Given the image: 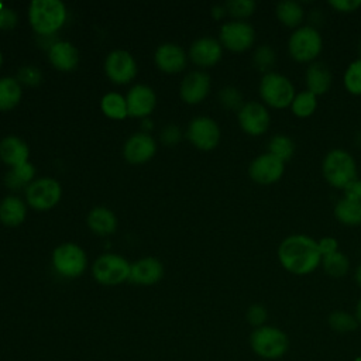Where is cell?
I'll use <instances>...</instances> for the list:
<instances>
[{
	"label": "cell",
	"instance_id": "9c48e42d",
	"mask_svg": "<svg viewBox=\"0 0 361 361\" xmlns=\"http://www.w3.org/2000/svg\"><path fill=\"white\" fill-rule=\"evenodd\" d=\"M255 41L254 27L244 20L224 23L220 28V44L230 51L243 52L250 49Z\"/></svg>",
	"mask_w": 361,
	"mask_h": 361
},
{
	"label": "cell",
	"instance_id": "7c38bea8",
	"mask_svg": "<svg viewBox=\"0 0 361 361\" xmlns=\"http://www.w3.org/2000/svg\"><path fill=\"white\" fill-rule=\"evenodd\" d=\"M285 172V162L278 159L269 152L259 154L255 157L250 166L248 175L250 178L259 185H272L276 183Z\"/></svg>",
	"mask_w": 361,
	"mask_h": 361
},
{
	"label": "cell",
	"instance_id": "f6af8a7d",
	"mask_svg": "<svg viewBox=\"0 0 361 361\" xmlns=\"http://www.w3.org/2000/svg\"><path fill=\"white\" fill-rule=\"evenodd\" d=\"M343 190H344V197L354 199V200H361V179L357 178L350 185H347Z\"/></svg>",
	"mask_w": 361,
	"mask_h": 361
},
{
	"label": "cell",
	"instance_id": "d6a6232c",
	"mask_svg": "<svg viewBox=\"0 0 361 361\" xmlns=\"http://www.w3.org/2000/svg\"><path fill=\"white\" fill-rule=\"evenodd\" d=\"M329 326L337 333H351L358 327V322L354 314L345 310H334L327 317Z\"/></svg>",
	"mask_w": 361,
	"mask_h": 361
},
{
	"label": "cell",
	"instance_id": "ee69618b",
	"mask_svg": "<svg viewBox=\"0 0 361 361\" xmlns=\"http://www.w3.org/2000/svg\"><path fill=\"white\" fill-rule=\"evenodd\" d=\"M161 138H162V141H164L165 144L172 145V144H175V142L179 141V138H180V131H179V128H178L176 126H172V124H171V126H168V127L164 128Z\"/></svg>",
	"mask_w": 361,
	"mask_h": 361
},
{
	"label": "cell",
	"instance_id": "db71d44e",
	"mask_svg": "<svg viewBox=\"0 0 361 361\" xmlns=\"http://www.w3.org/2000/svg\"><path fill=\"white\" fill-rule=\"evenodd\" d=\"M1 6H3V4H1V3H0V7H1Z\"/></svg>",
	"mask_w": 361,
	"mask_h": 361
},
{
	"label": "cell",
	"instance_id": "603a6c76",
	"mask_svg": "<svg viewBox=\"0 0 361 361\" xmlns=\"http://www.w3.org/2000/svg\"><path fill=\"white\" fill-rule=\"evenodd\" d=\"M28 154V145L16 135H8L0 142V158L13 168L27 162Z\"/></svg>",
	"mask_w": 361,
	"mask_h": 361
},
{
	"label": "cell",
	"instance_id": "2e32d148",
	"mask_svg": "<svg viewBox=\"0 0 361 361\" xmlns=\"http://www.w3.org/2000/svg\"><path fill=\"white\" fill-rule=\"evenodd\" d=\"M210 90V78L206 72L193 71L185 76L180 85V97L189 103L196 104L202 102Z\"/></svg>",
	"mask_w": 361,
	"mask_h": 361
},
{
	"label": "cell",
	"instance_id": "8d00e7d4",
	"mask_svg": "<svg viewBox=\"0 0 361 361\" xmlns=\"http://www.w3.org/2000/svg\"><path fill=\"white\" fill-rule=\"evenodd\" d=\"M219 99H220V103L226 107V109H231V110H240L241 106L244 104L243 103V94L241 92L234 87V86H226L220 90L219 93Z\"/></svg>",
	"mask_w": 361,
	"mask_h": 361
},
{
	"label": "cell",
	"instance_id": "52a82bcc",
	"mask_svg": "<svg viewBox=\"0 0 361 361\" xmlns=\"http://www.w3.org/2000/svg\"><path fill=\"white\" fill-rule=\"evenodd\" d=\"M131 265L128 261L117 254L100 255L92 268L93 276L102 285H117L128 279Z\"/></svg>",
	"mask_w": 361,
	"mask_h": 361
},
{
	"label": "cell",
	"instance_id": "484cf974",
	"mask_svg": "<svg viewBox=\"0 0 361 361\" xmlns=\"http://www.w3.org/2000/svg\"><path fill=\"white\" fill-rule=\"evenodd\" d=\"M87 224L96 234L106 235L116 230L117 219L110 209L94 207L87 216Z\"/></svg>",
	"mask_w": 361,
	"mask_h": 361
},
{
	"label": "cell",
	"instance_id": "f907efd6",
	"mask_svg": "<svg viewBox=\"0 0 361 361\" xmlns=\"http://www.w3.org/2000/svg\"><path fill=\"white\" fill-rule=\"evenodd\" d=\"M355 145H357L358 148H361V130L355 134Z\"/></svg>",
	"mask_w": 361,
	"mask_h": 361
},
{
	"label": "cell",
	"instance_id": "c3c4849f",
	"mask_svg": "<svg viewBox=\"0 0 361 361\" xmlns=\"http://www.w3.org/2000/svg\"><path fill=\"white\" fill-rule=\"evenodd\" d=\"M354 316H355L358 324H361V298L358 299V302H357V305H355V313H354Z\"/></svg>",
	"mask_w": 361,
	"mask_h": 361
},
{
	"label": "cell",
	"instance_id": "5bb4252c",
	"mask_svg": "<svg viewBox=\"0 0 361 361\" xmlns=\"http://www.w3.org/2000/svg\"><path fill=\"white\" fill-rule=\"evenodd\" d=\"M107 76L116 83H127L137 73V63L133 55L124 49L111 51L104 62Z\"/></svg>",
	"mask_w": 361,
	"mask_h": 361
},
{
	"label": "cell",
	"instance_id": "e0dca14e",
	"mask_svg": "<svg viewBox=\"0 0 361 361\" xmlns=\"http://www.w3.org/2000/svg\"><path fill=\"white\" fill-rule=\"evenodd\" d=\"M157 149V144L147 133L133 134L124 144V157L131 164H141L148 161Z\"/></svg>",
	"mask_w": 361,
	"mask_h": 361
},
{
	"label": "cell",
	"instance_id": "4dcf8cb0",
	"mask_svg": "<svg viewBox=\"0 0 361 361\" xmlns=\"http://www.w3.org/2000/svg\"><path fill=\"white\" fill-rule=\"evenodd\" d=\"M322 267L327 275L333 278L344 276L350 269V259L341 251L326 255L322 258Z\"/></svg>",
	"mask_w": 361,
	"mask_h": 361
},
{
	"label": "cell",
	"instance_id": "cb8c5ba5",
	"mask_svg": "<svg viewBox=\"0 0 361 361\" xmlns=\"http://www.w3.org/2000/svg\"><path fill=\"white\" fill-rule=\"evenodd\" d=\"M275 14L281 24H283L288 28L296 30L303 23L305 8L299 1L285 0V1H279L276 4Z\"/></svg>",
	"mask_w": 361,
	"mask_h": 361
},
{
	"label": "cell",
	"instance_id": "d6986e66",
	"mask_svg": "<svg viewBox=\"0 0 361 361\" xmlns=\"http://www.w3.org/2000/svg\"><path fill=\"white\" fill-rule=\"evenodd\" d=\"M164 275L162 264L152 257L141 258L135 261L130 268L128 279L138 285H152L157 283Z\"/></svg>",
	"mask_w": 361,
	"mask_h": 361
},
{
	"label": "cell",
	"instance_id": "9a60e30c",
	"mask_svg": "<svg viewBox=\"0 0 361 361\" xmlns=\"http://www.w3.org/2000/svg\"><path fill=\"white\" fill-rule=\"evenodd\" d=\"M126 102L130 116L145 117L154 110L157 97L149 86L135 85L128 90Z\"/></svg>",
	"mask_w": 361,
	"mask_h": 361
},
{
	"label": "cell",
	"instance_id": "816d5d0a",
	"mask_svg": "<svg viewBox=\"0 0 361 361\" xmlns=\"http://www.w3.org/2000/svg\"><path fill=\"white\" fill-rule=\"evenodd\" d=\"M1 63H3V55H1V51H0V66H1Z\"/></svg>",
	"mask_w": 361,
	"mask_h": 361
},
{
	"label": "cell",
	"instance_id": "6da1fadb",
	"mask_svg": "<svg viewBox=\"0 0 361 361\" xmlns=\"http://www.w3.org/2000/svg\"><path fill=\"white\" fill-rule=\"evenodd\" d=\"M279 264L293 275H307L322 265L317 241L306 234L285 237L276 251Z\"/></svg>",
	"mask_w": 361,
	"mask_h": 361
},
{
	"label": "cell",
	"instance_id": "8992f818",
	"mask_svg": "<svg viewBox=\"0 0 361 361\" xmlns=\"http://www.w3.org/2000/svg\"><path fill=\"white\" fill-rule=\"evenodd\" d=\"M258 89L262 102L272 109L289 107L296 94L292 80L288 76L274 71L264 73Z\"/></svg>",
	"mask_w": 361,
	"mask_h": 361
},
{
	"label": "cell",
	"instance_id": "5b68a950",
	"mask_svg": "<svg viewBox=\"0 0 361 361\" xmlns=\"http://www.w3.org/2000/svg\"><path fill=\"white\" fill-rule=\"evenodd\" d=\"M323 49V38L314 25H300L288 39V52L298 62H314Z\"/></svg>",
	"mask_w": 361,
	"mask_h": 361
},
{
	"label": "cell",
	"instance_id": "b9f144b4",
	"mask_svg": "<svg viewBox=\"0 0 361 361\" xmlns=\"http://www.w3.org/2000/svg\"><path fill=\"white\" fill-rule=\"evenodd\" d=\"M329 6L340 13H354L361 7V0H330Z\"/></svg>",
	"mask_w": 361,
	"mask_h": 361
},
{
	"label": "cell",
	"instance_id": "7a4b0ae2",
	"mask_svg": "<svg viewBox=\"0 0 361 361\" xmlns=\"http://www.w3.org/2000/svg\"><path fill=\"white\" fill-rule=\"evenodd\" d=\"M322 173L326 182L336 189H344L358 178L354 157L341 148H334L324 155Z\"/></svg>",
	"mask_w": 361,
	"mask_h": 361
},
{
	"label": "cell",
	"instance_id": "f1b7e54d",
	"mask_svg": "<svg viewBox=\"0 0 361 361\" xmlns=\"http://www.w3.org/2000/svg\"><path fill=\"white\" fill-rule=\"evenodd\" d=\"M289 107L293 116L299 118H307L317 109V96L309 90H302L295 94Z\"/></svg>",
	"mask_w": 361,
	"mask_h": 361
},
{
	"label": "cell",
	"instance_id": "bcb514c9",
	"mask_svg": "<svg viewBox=\"0 0 361 361\" xmlns=\"http://www.w3.org/2000/svg\"><path fill=\"white\" fill-rule=\"evenodd\" d=\"M4 183H6L10 189H20V188L24 185V183L13 173V171H10V172L6 175Z\"/></svg>",
	"mask_w": 361,
	"mask_h": 361
},
{
	"label": "cell",
	"instance_id": "e575fe53",
	"mask_svg": "<svg viewBox=\"0 0 361 361\" xmlns=\"http://www.w3.org/2000/svg\"><path fill=\"white\" fill-rule=\"evenodd\" d=\"M252 62L258 71L268 73L272 71V68L276 62V54L271 45L262 44L255 48L254 55H252Z\"/></svg>",
	"mask_w": 361,
	"mask_h": 361
},
{
	"label": "cell",
	"instance_id": "ac0fdd59",
	"mask_svg": "<svg viewBox=\"0 0 361 361\" xmlns=\"http://www.w3.org/2000/svg\"><path fill=\"white\" fill-rule=\"evenodd\" d=\"M223 54V45L220 41L212 37H202L196 39L189 49L192 61L200 66H212L217 63Z\"/></svg>",
	"mask_w": 361,
	"mask_h": 361
},
{
	"label": "cell",
	"instance_id": "4fadbf2b",
	"mask_svg": "<svg viewBox=\"0 0 361 361\" xmlns=\"http://www.w3.org/2000/svg\"><path fill=\"white\" fill-rule=\"evenodd\" d=\"M186 135L195 147L209 151L217 147L220 141V128L213 118L199 116L189 123Z\"/></svg>",
	"mask_w": 361,
	"mask_h": 361
},
{
	"label": "cell",
	"instance_id": "ffe728a7",
	"mask_svg": "<svg viewBox=\"0 0 361 361\" xmlns=\"http://www.w3.org/2000/svg\"><path fill=\"white\" fill-rule=\"evenodd\" d=\"M155 62L165 72H179L186 65V54L179 45L165 42L157 48Z\"/></svg>",
	"mask_w": 361,
	"mask_h": 361
},
{
	"label": "cell",
	"instance_id": "4316f807",
	"mask_svg": "<svg viewBox=\"0 0 361 361\" xmlns=\"http://www.w3.org/2000/svg\"><path fill=\"white\" fill-rule=\"evenodd\" d=\"M334 217L345 226L361 224V200L348 197L340 199L334 206Z\"/></svg>",
	"mask_w": 361,
	"mask_h": 361
},
{
	"label": "cell",
	"instance_id": "74e56055",
	"mask_svg": "<svg viewBox=\"0 0 361 361\" xmlns=\"http://www.w3.org/2000/svg\"><path fill=\"white\" fill-rule=\"evenodd\" d=\"M41 71L34 66V65H25V66H21L17 72V80L24 83V85H28V86H35L41 82Z\"/></svg>",
	"mask_w": 361,
	"mask_h": 361
},
{
	"label": "cell",
	"instance_id": "3957f363",
	"mask_svg": "<svg viewBox=\"0 0 361 361\" xmlns=\"http://www.w3.org/2000/svg\"><path fill=\"white\" fill-rule=\"evenodd\" d=\"M32 28L41 35L58 31L66 20V7L59 0H34L28 8Z\"/></svg>",
	"mask_w": 361,
	"mask_h": 361
},
{
	"label": "cell",
	"instance_id": "f35d334b",
	"mask_svg": "<svg viewBox=\"0 0 361 361\" xmlns=\"http://www.w3.org/2000/svg\"><path fill=\"white\" fill-rule=\"evenodd\" d=\"M245 317H247V322L257 329V327H261V326L265 324L267 317H268V312L262 305L254 303L248 307Z\"/></svg>",
	"mask_w": 361,
	"mask_h": 361
},
{
	"label": "cell",
	"instance_id": "83f0119b",
	"mask_svg": "<svg viewBox=\"0 0 361 361\" xmlns=\"http://www.w3.org/2000/svg\"><path fill=\"white\" fill-rule=\"evenodd\" d=\"M21 99V86L16 78L4 76L0 79V110H10Z\"/></svg>",
	"mask_w": 361,
	"mask_h": 361
},
{
	"label": "cell",
	"instance_id": "277c9868",
	"mask_svg": "<svg viewBox=\"0 0 361 361\" xmlns=\"http://www.w3.org/2000/svg\"><path fill=\"white\" fill-rule=\"evenodd\" d=\"M252 351L265 360H278L289 348V338L285 331L275 326H261L252 330L250 336Z\"/></svg>",
	"mask_w": 361,
	"mask_h": 361
},
{
	"label": "cell",
	"instance_id": "681fc988",
	"mask_svg": "<svg viewBox=\"0 0 361 361\" xmlns=\"http://www.w3.org/2000/svg\"><path fill=\"white\" fill-rule=\"evenodd\" d=\"M354 278H355V282H357V285L361 288V264L357 267V269H355V274H354Z\"/></svg>",
	"mask_w": 361,
	"mask_h": 361
},
{
	"label": "cell",
	"instance_id": "7bdbcfd3",
	"mask_svg": "<svg viewBox=\"0 0 361 361\" xmlns=\"http://www.w3.org/2000/svg\"><path fill=\"white\" fill-rule=\"evenodd\" d=\"M317 247L323 258L326 255H330L338 251V241L334 237H323L317 241Z\"/></svg>",
	"mask_w": 361,
	"mask_h": 361
},
{
	"label": "cell",
	"instance_id": "30bf717a",
	"mask_svg": "<svg viewBox=\"0 0 361 361\" xmlns=\"http://www.w3.org/2000/svg\"><path fill=\"white\" fill-rule=\"evenodd\" d=\"M61 185L54 178H39L32 180L25 190L30 206L38 210H47L55 206L61 199Z\"/></svg>",
	"mask_w": 361,
	"mask_h": 361
},
{
	"label": "cell",
	"instance_id": "60d3db41",
	"mask_svg": "<svg viewBox=\"0 0 361 361\" xmlns=\"http://www.w3.org/2000/svg\"><path fill=\"white\" fill-rule=\"evenodd\" d=\"M17 20H18V16L13 8L6 6L0 7V28L10 30L17 24Z\"/></svg>",
	"mask_w": 361,
	"mask_h": 361
},
{
	"label": "cell",
	"instance_id": "ab89813d",
	"mask_svg": "<svg viewBox=\"0 0 361 361\" xmlns=\"http://www.w3.org/2000/svg\"><path fill=\"white\" fill-rule=\"evenodd\" d=\"M11 171H13V173H14L24 185H25L27 182L32 180V178H34V175H35V168H34V165L30 164L28 161L24 162V164H20V165H17V166H14Z\"/></svg>",
	"mask_w": 361,
	"mask_h": 361
},
{
	"label": "cell",
	"instance_id": "d590c367",
	"mask_svg": "<svg viewBox=\"0 0 361 361\" xmlns=\"http://www.w3.org/2000/svg\"><path fill=\"white\" fill-rule=\"evenodd\" d=\"M224 6L227 8V13L237 20H244L250 17L257 8V3L254 0H230Z\"/></svg>",
	"mask_w": 361,
	"mask_h": 361
},
{
	"label": "cell",
	"instance_id": "d4e9b609",
	"mask_svg": "<svg viewBox=\"0 0 361 361\" xmlns=\"http://www.w3.org/2000/svg\"><path fill=\"white\" fill-rule=\"evenodd\" d=\"M25 213V203L17 196H7L0 203V220L6 226H18L24 221Z\"/></svg>",
	"mask_w": 361,
	"mask_h": 361
},
{
	"label": "cell",
	"instance_id": "7dc6e473",
	"mask_svg": "<svg viewBox=\"0 0 361 361\" xmlns=\"http://www.w3.org/2000/svg\"><path fill=\"white\" fill-rule=\"evenodd\" d=\"M226 13H227L226 6H220V4H217V6H214V7L212 8V16H213L214 18H221Z\"/></svg>",
	"mask_w": 361,
	"mask_h": 361
},
{
	"label": "cell",
	"instance_id": "7402d4cb",
	"mask_svg": "<svg viewBox=\"0 0 361 361\" xmlns=\"http://www.w3.org/2000/svg\"><path fill=\"white\" fill-rule=\"evenodd\" d=\"M49 62L59 71H72L79 62V52L69 41H56L49 47Z\"/></svg>",
	"mask_w": 361,
	"mask_h": 361
},
{
	"label": "cell",
	"instance_id": "8fae6325",
	"mask_svg": "<svg viewBox=\"0 0 361 361\" xmlns=\"http://www.w3.org/2000/svg\"><path fill=\"white\" fill-rule=\"evenodd\" d=\"M238 124L244 133L257 137L269 130L271 114L265 104L259 102H247L237 113Z\"/></svg>",
	"mask_w": 361,
	"mask_h": 361
},
{
	"label": "cell",
	"instance_id": "ba28073f",
	"mask_svg": "<svg viewBox=\"0 0 361 361\" xmlns=\"http://www.w3.org/2000/svg\"><path fill=\"white\" fill-rule=\"evenodd\" d=\"M52 264L58 274L66 278H75L79 276L86 268V254L79 245L65 243L54 250Z\"/></svg>",
	"mask_w": 361,
	"mask_h": 361
},
{
	"label": "cell",
	"instance_id": "f5cc1de1",
	"mask_svg": "<svg viewBox=\"0 0 361 361\" xmlns=\"http://www.w3.org/2000/svg\"><path fill=\"white\" fill-rule=\"evenodd\" d=\"M360 55H361V41H360Z\"/></svg>",
	"mask_w": 361,
	"mask_h": 361
},
{
	"label": "cell",
	"instance_id": "836d02e7",
	"mask_svg": "<svg viewBox=\"0 0 361 361\" xmlns=\"http://www.w3.org/2000/svg\"><path fill=\"white\" fill-rule=\"evenodd\" d=\"M345 90L354 96H361V56L354 59L343 75Z\"/></svg>",
	"mask_w": 361,
	"mask_h": 361
},
{
	"label": "cell",
	"instance_id": "1f68e13d",
	"mask_svg": "<svg viewBox=\"0 0 361 361\" xmlns=\"http://www.w3.org/2000/svg\"><path fill=\"white\" fill-rule=\"evenodd\" d=\"M102 110L106 116L111 118H124L128 114L126 99L116 92H111L103 96Z\"/></svg>",
	"mask_w": 361,
	"mask_h": 361
},
{
	"label": "cell",
	"instance_id": "44dd1931",
	"mask_svg": "<svg viewBox=\"0 0 361 361\" xmlns=\"http://www.w3.org/2000/svg\"><path fill=\"white\" fill-rule=\"evenodd\" d=\"M305 82L307 87L306 90L312 92L316 96H322L326 92H329L333 82V76L326 63L314 61L306 69Z\"/></svg>",
	"mask_w": 361,
	"mask_h": 361
},
{
	"label": "cell",
	"instance_id": "f546056e",
	"mask_svg": "<svg viewBox=\"0 0 361 361\" xmlns=\"http://www.w3.org/2000/svg\"><path fill=\"white\" fill-rule=\"evenodd\" d=\"M282 162L289 161L295 154V142L286 134H275L268 142V151Z\"/></svg>",
	"mask_w": 361,
	"mask_h": 361
}]
</instances>
